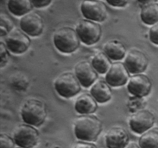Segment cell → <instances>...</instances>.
Masks as SVG:
<instances>
[{"label":"cell","mask_w":158,"mask_h":148,"mask_svg":"<svg viewBox=\"0 0 158 148\" xmlns=\"http://www.w3.org/2000/svg\"><path fill=\"white\" fill-rule=\"evenodd\" d=\"M102 123L100 119L93 115H83L74 123V133L81 141H94L101 133Z\"/></svg>","instance_id":"obj_1"},{"label":"cell","mask_w":158,"mask_h":148,"mask_svg":"<svg viewBox=\"0 0 158 148\" xmlns=\"http://www.w3.org/2000/svg\"><path fill=\"white\" fill-rule=\"evenodd\" d=\"M47 116L44 103L36 99H30L25 102L21 109V117L26 124L39 126L44 123Z\"/></svg>","instance_id":"obj_2"},{"label":"cell","mask_w":158,"mask_h":148,"mask_svg":"<svg viewBox=\"0 0 158 148\" xmlns=\"http://www.w3.org/2000/svg\"><path fill=\"white\" fill-rule=\"evenodd\" d=\"M80 41L77 30L70 27L60 28L53 35L54 46L63 53L75 52L80 46Z\"/></svg>","instance_id":"obj_3"},{"label":"cell","mask_w":158,"mask_h":148,"mask_svg":"<svg viewBox=\"0 0 158 148\" xmlns=\"http://www.w3.org/2000/svg\"><path fill=\"white\" fill-rule=\"evenodd\" d=\"M54 87L63 98H71L81 90V84L72 72H64L59 76L54 82Z\"/></svg>","instance_id":"obj_4"},{"label":"cell","mask_w":158,"mask_h":148,"mask_svg":"<svg viewBox=\"0 0 158 148\" xmlns=\"http://www.w3.org/2000/svg\"><path fill=\"white\" fill-rule=\"evenodd\" d=\"M15 144L21 148H33L36 146L40 139L38 130L29 124H21L13 132Z\"/></svg>","instance_id":"obj_5"},{"label":"cell","mask_w":158,"mask_h":148,"mask_svg":"<svg viewBox=\"0 0 158 148\" xmlns=\"http://www.w3.org/2000/svg\"><path fill=\"white\" fill-rule=\"evenodd\" d=\"M76 30L80 41L87 46L97 43L101 37L102 29L100 26L90 20L80 21L77 25Z\"/></svg>","instance_id":"obj_6"},{"label":"cell","mask_w":158,"mask_h":148,"mask_svg":"<svg viewBox=\"0 0 158 148\" xmlns=\"http://www.w3.org/2000/svg\"><path fill=\"white\" fill-rule=\"evenodd\" d=\"M83 17L93 22H103L107 15V8L100 0H83L80 6Z\"/></svg>","instance_id":"obj_7"},{"label":"cell","mask_w":158,"mask_h":148,"mask_svg":"<svg viewBox=\"0 0 158 148\" xmlns=\"http://www.w3.org/2000/svg\"><path fill=\"white\" fill-rule=\"evenodd\" d=\"M155 117L149 110L142 109L131 116L129 125L131 130L137 134H143L149 130L154 124Z\"/></svg>","instance_id":"obj_8"},{"label":"cell","mask_w":158,"mask_h":148,"mask_svg":"<svg viewBox=\"0 0 158 148\" xmlns=\"http://www.w3.org/2000/svg\"><path fill=\"white\" fill-rule=\"evenodd\" d=\"M30 43V39L28 35L19 29L12 30L6 38V45L8 49L14 54L25 52L29 47Z\"/></svg>","instance_id":"obj_9"},{"label":"cell","mask_w":158,"mask_h":148,"mask_svg":"<svg viewBox=\"0 0 158 148\" xmlns=\"http://www.w3.org/2000/svg\"><path fill=\"white\" fill-rule=\"evenodd\" d=\"M20 28L29 36H38L43 32L44 28L43 18L36 12H29L22 17Z\"/></svg>","instance_id":"obj_10"},{"label":"cell","mask_w":158,"mask_h":148,"mask_svg":"<svg viewBox=\"0 0 158 148\" xmlns=\"http://www.w3.org/2000/svg\"><path fill=\"white\" fill-rule=\"evenodd\" d=\"M149 60L145 53L138 49H132L125 59L124 64L130 73L140 74L148 67Z\"/></svg>","instance_id":"obj_11"},{"label":"cell","mask_w":158,"mask_h":148,"mask_svg":"<svg viewBox=\"0 0 158 148\" xmlns=\"http://www.w3.org/2000/svg\"><path fill=\"white\" fill-rule=\"evenodd\" d=\"M152 83L149 77L143 74H136L131 76L128 81L127 89L135 97H143L148 95L151 90Z\"/></svg>","instance_id":"obj_12"},{"label":"cell","mask_w":158,"mask_h":148,"mask_svg":"<svg viewBox=\"0 0 158 148\" xmlns=\"http://www.w3.org/2000/svg\"><path fill=\"white\" fill-rule=\"evenodd\" d=\"M129 73L124 63L118 62L111 65L105 80L110 86H121L129 80Z\"/></svg>","instance_id":"obj_13"},{"label":"cell","mask_w":158,"mask_h":148,"mask_svg":"<svg viewBox=\"0 0 158 148\" xmlns=\"http://www.w3.org/2000/svg\"><path fill=\"white\" fill-rule=\"evenodd\" d=\"M75 75L82 86L87 88L94 85L97 78V72L92 63L88 61H81L75 67Z\"/></svg>","instance_id":"obj_14"},{"label":"cell","mask_w":158,"mask_h":148,"mask_svg":"<svg viewBox=\"0 0 158 148\" xmlns=\"http://www.w3.org/2000/svg\"><path fill=\"white\" fill-rule=\"evenodd\" d=\"M129 136L123 128L112 127L105 136V142L107 148H126L129 143Z\"/></svg>","instance_id":"obj_15"},{"label":"cell","mask_w":158,"mask_h":148,"mask_svg":"<svg viewBox=\"0 0 158 148\" xmlns=\"http://www.w3.org/2000/svg\"><path fill=\"white\" fill-rule=\"evenodd\" d=\"M74 107L76 111L79 113L83 115H89L97 110V100L91 94H82L76 100Z\"/></svg>","instance_id":"obj_16"},{"label":"cell","mask_w":158,"mask_h":148,"mask_svg":"<svg viewBox=\"0 0 158 148\" xmlns=\"http://www.w3.org/2000/svg\"><path fill=\"white\" fill-rule=\"evenodd\" d=\"M90 94L100 103H106L112 97L110 86L103 80H98L94 83L90 89Z\"/></svg>","instance_id":"obj_17"},{"label":"cell","mask_w":158,"mask_h":148,"mask_svg":"<svg viewBox=\"0 0 158 148\" xmlns=\"http://www.w3.org/2000/svg\"><path fill=\"white\" fill-rule=\"evenodd\" d=\"M103 51L112 60H121L126 54V47L119 40H110L103 46Z\"/></svg>","instance_id":"obj_18"},{"label":"cell","mask_w":158,"mask_h":148,"mask_svg":"<svg viewBox=\"0 0 158 148\" xmlns=\"http://www.w3.org/2000/svg\"><path fill=\"white\" fill-rule=\"evenodd\" d=\"M32 0H7V8L15 16H23L32 10Z\"/></svg>","instance_id":"obj_19"},{"label":"cell","mask_w":158,"mask_h":148,"mask_svg":"<svg viewBox=\"0 0 158 148\" xmlns=\"http://www.w3.org/2000/svg\"><path fill=\"white\" fill-rule=\"evenodd\" d=\"M140 18L146 25H155L158 23V4H151L143 6L140 11Z\"/></svg>","instance_id":"obj_20"},{"label":"cell","mask_w":158,"mask_h":148,"mask_svg":"<svg viewBox=\"0 0 158 148\" xmlns=\"http://www.w3.org/2000/svg\"><path fill=\"white\" fill-rule=\"evenodd\" d=\"M91 63L95 70L100 74H104L107 72L111 66L110 59L106 56L105 52H101L94 55Z\"/></svg>","instance_id":"obj_21"},{"label":"cell","mask_w":158,"mask_h":148,"mask_svg":"<svg viewBox=\"0 0 158 148\" xmlns=\"http://www.w3.org/2000/svg\"><path fill=\"white\" fill-rule=\"evenodd\" d=\"M140 148H158V130H149L139 139Z\"/></svg>","instance_id":"obj_22"},{"label":"cell","mask_w":158,"mask_h":148,"mask_svg":"<svg viewBox=\"0 0 158 148\" xmlns=\"http://www.w3.org/2000/svg\"><path fill=\"white\" fill-rule=\"evenodd\" d=\"M13 28V22L11 20L8 15L5 14H1V25H0V32L1 36L3 37L4 35H8L12 31Z\"/></svg>","instance_id":"obj_23"},{"label":"cell","mask_w":158,"mask_h":148,"mask_svg":"<svg viewBox=\"0 0 158 148\" xmlns=\"http://www.w3.org/2000/svg\"><path fill=\"white\" fill-rule=\"evenodd\" d=\"M15 140L8 134H2L0 135V148H14Z\"/></svg>","instance_id":"obj_24"},{"label":"cell","mask_w":158,"mask_h":148,"mask_svg":"<svg viewBox=\"0 0 158 148\" xmlns=\"http://www.w3.org/2000/svg\"><path fill=\"white\" fill-rule=\"evenodd\" d=\"M9 59V53L8 52V48L5 43L1 42L0 43V66L4 67L7 64Z\"/></svg>","instance_id":"obj_25"},{"label":"cell","mask_w":158,"mask_h":148,"mask_svg":"<svg viewBox=\"0 0 158 148\" xmlns=\"http://www.w3.org/2000/svg\"><path fill=\"white\" fill-rule=\"evenodd\" d=\"M149 38L151 43L158 46V23L154 25L150 29Z\"/></svg>","instance_id":"obj_26"},{"label":"cell","mask_w":158,"mask_h":148,"mask_svg":"<svg viewBox=\"0 0 158 148\" xmlns=\"http://www.w3.org/2000/svg\"><path fill=\"white\" fill-rule=\"evenodd\" d=\"M106 2L114 7H123L128 3L129 0H106Z\"/></svg>","instance_id":"obj_27"},{"label":"cell","mask_w":158,"mask_h":148,"mask_svg":"<svg viewBox=\"0 0 158 148\" xmlns=\"http://www.w3.org/2000/svg\"><path fill=\"white\" fill-rule=\"evenodd\" d=\"M52 0H32V5L35 8H43L49 5Z\"/></svg>","instance_id":"obj_28"},{"label":"cell","mask_w":158,"mask_h":148,"mask_svg":"<svg viewBox=\"0 0 158 148\" xmlns=\"http://www.w3.org/2000/svg\"><path fill=\"white\" fill-rule=\"evenodd\" d=\"M73 148H97L95 144L86 141H80L77 143Z\"/></svg>","instance_id":"obj_29"},{"label":"cell","mask_w":158,"mask_h":148,"mask_svg":"<svg viewBox=\"0 0 158 148\" xmlns=\"http://www.w3.org/2000/svg\"><path fill=\"white\" fill-rule=\"evenodd\" d=\"M140 4L146 6V5L151 4V3H155L157 0H137Z\"/></svg>","instance_id":"obj_30"},{"label":"cell","mask_w":158,"mask_h":148,"mask_svg":"<svg viewBox=\"0 0 158 148\" xmlns=\"http://www.w3.org/2000/svg\"><path fill=\"white\" fill-rule=\"evenodd\" d=\"M127 148H140V147H139L137 144H134V143H133V144H131L130 146H128Z\"/></svg>","instance_id":"obj_31"},{"label":"cell","mask_w":158,"mask_h":148,"mask_svg":"<svg viewBox=\"0 0 158 148\" xmlns=\"http://www.w3.org/2000/svg\"><path fill=\"white\" fill-rule=\"evenodd\" d=\"M54 148H62V147H60V146H55Z\"/></svg>","instance_id":"obj_32"},{"label":"cell","mask_w":158,"mask_h":148,"mask_svg":"<svg viewBox=\"0 0 158 148\" xmlns=\"http://www.w3.org/2000/svg\"><path fill=\"white\" fill-rule=\"evenodd\" d=\"M20 148H21V147H20Z\"/></svg>","instance_id":"obj_33"}]
</instances>
